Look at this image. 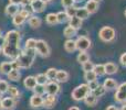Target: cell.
<instances>
[{"instance_id": "1", "label": "cell", "mask_w": 126, "mask_h": 110, "mask_svg": "<svg viewBox=\"0 0 126 110\" xmlns=\"http://www.w3.org/2000/svg\"><path fill=\"white\" fill-rule=\"evenodd\" d=\"M4 39L6 42L2 46V53L7 57L16 60L20 55V33L16 30L8 31Z\"/></svg>"}, {"instance_id": "2", "label": "cell", "mask_w": 126, "mask_h": 110, "mask_svg": "<svg viewBox=\"0 0 126 110\" xmlns=\"http://www.w3.org/2000/svg\"><path fill=\"white\" fill-rule=\"evenodd\" d=\"M35 53H37L35 50H26L24 52H20V55L15 60L18 67L19 68H29L33 63Z\"/></svg>"}, {"instance_id": "3", "label": "cell", "mask_w": 126, "mask_h": 110, "mask_svg": "<svg viewBox=\"0 0 126 110\" xmlns=\"http://www.w3.org/2000/svg\"><path fill=\"white\" fill-rule=\"evenodd\" d=\"M90 94V88L87 86V84H81L79 85L76 88H74V90L72 91V99L75 101H81L84 100L85 97Z\"/></svg>"}, {"instance_id": "4", "label": "cell", "mask_w": 126, "mask_h": 110, "mask_svg": "<svg viewBox=\"0 0 126 110\" xmlns=\"http://www.w3.org/2000/svg\"><path fill=\"white\" fill-rule=\"evenodd\" d=\"M98 37L102 40L103 42H106V43H110V42L114 41L116 37V32L113 28L111 26H103L102 29L98 32Z\"/></svg>"}, {"instance_id": "5", "label": "cell", "mask_w": 126, "mask_h": 110, "mask_svg": "<svg viewBox=\"0 0 126 110\" xmlns=\"http://www.w3.org/2000/svg\"><path fill=\"white\" fill-rule=\"evenodd\" d=\"M35 51H37L38 54L43 56V57H48V56H50V53H51L50 46H49L48 43H47L46 41H43V40H38L37 41Z\"/></svg>"}, {"instance_id": "6", "label": "cell", "mask_w": 126, "mask_h": 110, "mask_svg": "<svg viewBox=\"0 0 126 110\" xmlns=\"http://www.w3.org/2000/svg\"><path fill=\"white\" fill-rule=\"evenodd\" d=\"M75 44L76 50H79L80 52H86L91 48V41L86 37H79L78 40L75 41Z\"/></svg>"}, {"instance_id": "7", "label": "cell", "mask_w": 126, "mask_h": 110, "mask_svg": "<svg viewBox=\"0 0 126 110\" xmlns=\"http://www.w3.org/2000/svg\"><path fill=\"white\" fill-rule=\"evenodd\" d=\"M114 99L116 100V102H120V104L126 101V83H122L121 85H118Z\"/></svg>"}, {"instance_id": "8", "label": "cell", "mask_w": 126, "mask_h": 110, "mask_svg": "<svg viewBox=\"0 0 126 110\" xmlns=\"http://www.w3.org/2000/svg\"><path fill=\"white\" fill-rule=\"evenodd\" d=\"M44 89H46V93L48 95H52V96H55L60 91V86L57 82H53V80H50L44 86Z\"/></svg>"}, {"instance_id": "9", "label": "cell", "mask_w": 126, "mask_h": 110, "mask_svg": "<svg viewBox=\"0 0 126 110\" xmlns=\"http://www.w3.org/2000/svg\"><path fill=\"white\" fill-rule=\"evenodd\" d=\"M30 106L32 108H39V107L43 106V98H42V96H38V95L31 96Z\"/></svg>"}, {"instance_id": "10", "label": "cell", "mask_w": 126, "mask_h": 110, "mask_svg": "<svg viewBox=\"0 0 126 110\" xmlns=\"http://www.w3.org/2000/svg\"><path fill=\"white\" fill-rule=\"evenodd\" d=\"M2 102V109H6V110H12L16 107V101L13 98L11 97H7L3 98L1 100Z\"/></svg>"}, {"instance_id": "11", "label": "cell", "mask_w": 126, "mask_h": 110, "mask_svg": "<svg viewBox=\"0 0 126 110\" xmlns=\"http://www.w3.org/2000/svg\"><path fill=\"white\" fill-rule=\"evenodd\" d=\"M46 4L43 1H41V0H34V1L31 2V7H32L33 9V12H43V10L46 9Z\"/></svg>"}, {"instance_id": "12", "label": "cell", "mask_w": 126, "mask_h": 110, "mask_svg": "<svg viewBox=\"0 0 126 110\" xmlns=\"http://www.w3.org/2000/svg\"><path fill=\"white\" fill-rule=\"evenodd\" d=\"M23 85H24V87H26L27 89L33 90V89L35 88V86L38 85L37 84V79H35V77H33V76H28V77H26V79H24Z\"/></svg>"}, {"instance_id": "13", "label": "cell", "mask_w": 126, "mask_h": 110, "mask_svg": "<svg viewBox=\"0 0 126 110\" xmlns=\"http://www.w3.org/2000/svg\"><path fill=\"white\" fill-rule=\"evenodd\" d=\"M103 86H104V88L109 89V90H113V89H116L118 87V84L117 82H116L114 78H106V79L104 80V83H103Z\"/></svg>"}, {"instance_id": "14", "label": "cell", "mask_w": 126, "mask_h": 110, "mask_svg": "<svg viewBox=\"0 0 126 110\" xmlns=\"http://www.w3.org/2000/svg\"><path fill=\"white\" fill-rule=\"evenodd\" d=\"M19 13V6L18 4H13V3H9L6 7V14L10 15V17H15L16 14Z\"/></svg>"}, {"instance_id": "15", "label": "cell", "mask_w": 126, "mask_h": 110, "mask_svg": "<svg viewBox=\"0 0 126 110\" xmlns=\"http://www.w3.org/2000/svg\"><path fill=\"white\" fill-rule=\"evenodd\" d=\"M55 102H57V98H55V96H52V95H48L46 97V99H43V107H46V108H53L55 105Z\"/></svg>"}, {"instance_id": "16", "label": "cell", "mask_w": 126, "mask_h": 110, "mask_svg": "<svg viewBox=\"0 0 126 110\" xmlns=\"http://www.w3.org/2000/svg\"><path fill=\"white\" fill-rule=\"evenodd\" d=\"M69 79V73L66 71H63V69H60L58 71L57 76H55V80L58 83H65Z\"/></svg>"}, {"instance_id": "17", "label": "cell", "mask_w": 126, "mask_h": 110, "mask_svg": "<svg viewBox=\"0 0 126 110\" xmlns=\"http://www.w3.org/2000/svg\"><path fill=\"white\" fill-rule=\"evenodd\" d=\"M82 24H83V21L81 19H79V18H76V17L70 18V20H69V25L71 26V28H73L74 30H79V29H81Z\"/></svg>"}, {"instance_id": "18", "label": "cell", "mask_w": 126, "mask_h": 110, "mask_svg": "<svg viewBox=\"0 0 126 110\" xmlns=\"http://www.w3.org/2000/svg\"><path fill=\"white\" fill-rule=\"evenodd\" d=\"M85 9L89 11L90 14L95 13L96 11L98 10V3L95 1H92V0H89V1L86 2V4H85Z\"/></svg>"}, {"instance_id": "19", "label": "cell", "mask_w": 126, "mask_h": 110, "mask_svg": "<svg viewBox=\"0 0 126 110\" xmlns=\"http://www.w3.org/2000/svg\"><path fill=\"white\" fill-rule=\"evenodd\" d=\"M76 18H79V19H81L83 21V20L87 19V18L90 17V13L89 11L85 9V7H83V8H76V14H75Z\"/></svg>"}, {"instance_id": "20", "label": "cell", "mask_w": 126, "mask_h": 110, "mask_svg": "<svg viewBox=\"0 0 126 110\" xmlns=\"http://www.w3.org/2000/svg\"><path fill=\"white\" fill-rule=\"evenodd\" d=\"M104 66H105V74H107V75H113V74H115L118 69L117 65L114 64V63H111V62L106 63Z\"/></svg>"}, {"instance_id": "21", "label": "cell", "mask_w": 126, "mask_h": 110, "mask_svg": "<svg viewBox=\"0 0 126 110\" xmlns=\"http://www.w3.org/2000/svg\"><path fill=\"white\" fill-rule=\"evenodd\" d=\"M64 49L67 53H73L74 51L76 50V44H75V41H73L72 39H69L65 41L64 43Z\"/></svg>"}, {"instance_id": "22", "label": "cell", "mask_w": 126, "mask_h": 110, "mask_svg": "<svg viewBox=\"0 0 126 110\" xmlns=\"http://www.w3.org/2000/svg\"><path fill=\"white\" fill-rule=\"evenodd\" d=\"M12 69H13V67H12V63L11 62H3L1 65H0V73L1 74L8 75Z\"/></svg>"}, {"instance_id": "23", "label": "cell", "mask_w": 126, "mask_h": 110, "mask_svg": "<svg viewBox=\"0 0 126 110\" xmlns=\"http://www.w3.org/2000/svg\"><path fill=\"white\" fill-rule=\"evenodd\" d=\"M28 22H29V25H30L31 28H33V29L39 28V26L41 25V23H42L41 19L38 18V17H35V15H31V17L29 18Z\"/></svg>"}, {"instance_id": "24", "label": "cell", "mask_w": 126, "mask_h": 110, "mask_svg": "<svg viewBox=\"0 0 126 110\" xmlns=\"http://www.w3.org/2000/svg\"><path fill=\"white\" fill-rule=\"evenodd\" d=\"M84 101H85V104H86L87 106H90V107H94L96 104H97L98 99H97V97H95V96H94L92 93H90L89 95H87L86 97H85Z\"/></svg>"}, {"instance_id": "25", "label": "cell", "mask_w": 126, "mask_h": 110, "mask_svg": "<svg viewBox=\"0 0 126 110\" xmlns=\"http://www.w3.org/2000/svg\"><path fill=\"white\" fill-rule=\"evenodd\" d=\"M24 21H26V18H24L23 15H21L20 13L16 14L15 17L12 18V23L15 24L16 26H20V25H22V24L24 23Z\"/></svg>"}, {"instance_id": "26", "label": "cell", "mask_w": 126, "mask_h": 110, "mask_svg": "<svg viewBox=\"0 0 126 110\" xmlns=\"http://www.w3.org/2000/svg\"><path fill=\"white\" fill-rule=\"evenodd\" d=\"M7 76H8V78H9L10 80H13V82H17V80H19V79H20V76H21V74H20L19 69L13 68L12 71H11L10 73H9Z\"/></svg>"}, {"instance_id": "27", "label": "cell", "mask_w": 126, "mask_h": 110, "mask_svg": "<svg viewBox=\"0 0 126 110\" xmlns=\"http://www.w3.org/2000/svg\"><path fill=\"white\" fill-rule=\"evenodd\" d=\"M76 61H78L80 64H84V63H86V62H89L90 61V56L89 54H87L86 52H80L79 53V55L76 56Z\"/></svg>"}, {"instance_id": "28", "label": "cell", "mask_w": 126, "mask_h": 110, "mask_svg": "<svg viewBox=\"0 0 126 110\" xmlns=\"http://www.w3.org/2000/svg\"><path fill=\"white\" fill-rule=\"evenodd\" d=\"M46 21H47V23L50 24V25H54V24L59 23V22H58V17L55 13H49L46 17Z\"/></svg>"}, {"instance_id": "29", "label": "cell", "mask_w": 126, "mask_h": 110, "mask_svg": "<svg viewBox=\"0 0 126 110\" xmlns=\"http://www.w3.org/2000/svg\"><path fill=\"white\" fill-rule=\"evenodd\" d=\"M93 72L96 74L97 76H103L105 75V66L103 64H96L94 65Z\"/></svg>"}, {"instance_id": "30", "label": "cell", "mask_w": 126, "mask_h": 110, "mask_svg": "<svg viewBox=\"0 0 126 110\" xmlns=\"http://www.w3.org/2000/svg\"><path fill=\"white\" fill-rule=\"evenodd\" d=\"M84 78L87 83H91V82H94V80L97 79V75H96L93 71H90L84 74Z\"/></svg>"}, {"instance_id": "31", "label": "cell", "mask_w": 126, "mask_h": 110, "mask_svg": "<svg viewBox=\"0 0 126 110\" xmlns=\"http://www.w3.org/2000/svg\"><path fill=\"white\" fill-rule=\"evenodd\" d=\"M35 79H37V84L42 85V86H46V84L49 82V79L47 78L46 74H39V75H37Z\"/></svg>"}, {"instance_id": "32", "label": "cell", "mask_w": 126, "mask_h": 110, "mask_svg": "<svg viewBox=\"0 0 126 110\" xmlns=\"http://www.w3.org/2000/svg\"><path fill=\"white\" fill-rule=\"evenodd\" d=\"M105 91H106V89L104 88V86H103V85H100V86L97 87V88L95 89V90H93L92 91V94H93L94 96H95V97H101V96H103L105 94Z\"/></svg>"}, {"instance_id": "33", "label": "cell", "mask_w": 126, "mask_h": 110, "mask_svg": "<svg viewBox=\"0 0 126 110\" xmlns=\"http://www.w3.org/2000/svg\"><path fill=\"white\" fill-rule=\"evenodd\" d=\"M63 34H64V37H74V35L76 34V30H74L73 28H71V26H66V28L64 29V31H63Z\"/></svg>"}, {"instance_id": "34", "label": "cell", "mask_w": 126, "mask_h": 110, "mask_svg": "<svg viewBox=\"0 0 126 110\" xmlns=\"http://www.w3.org/2000/svg\"><path fill=\"white\" fill-rule=\"evenodd\" d=\"M57 73H58V69L55 68H49L46 73V76L49 80H53L55 79V76H57Z\"/></svg>"}, {"instance_id": "35", "label": "cell", "mask_w": 126, "mask_h": 110, "mask_svg": "<svg viewBox=\"0 0 126 110\" xmlns=\"http://www.w3.org/2000/svg\"><path fill=\"white\" fill-rule=\"evenodd\" d=\"M35 45H37V40L28 39L26 41V50H35Z\"/></svg>"}, {"instance_id": "36", "label": "cell", "mask_w": 126, "mask_h": 110, "mask_svg": "<svg viewBox=\"0 0 126 110\" xmlns=\"http://www.w3.org/2000/svg\"><path fill=\"white\" fill-rule=\"evenodd\" d=\"M8 93H9V95H10V97L13 98V99H15V98H18V97H19V95H20L18 88H17V87H15V86H10V87H9Z\"/></svg>"}, {"instance_id": "37", "label": "cell", "mask_w": 126, "mask_h": 110, "mask_svg": "<svg viewBox=\"0 0 126 110\" xmlns=\"http://www.w3.org/2000/svg\"><path fill=\"white\" fill-rule=\"evenodd\" d=\"M57 17H58V22H59V23H63V22H66L67 20H70L69 17H67V14L65 12H63V11L58 12Z\"/></svg>"}, {"instance_id": "38", "label": "cell", "mask_w": 126, "mask_h": 110, "mask_svg": "<svg viewBox=\"0 0 126 110\" xmlns=\"http://www.w3.org/2000/svg\"><path fill=\"white\" fill-rule=\"evenodd\" d=\"M33 91H34V95L43 96V94L46 93V89H44V86H42V85H37L35 88L33 89Z\"/></svg>"}, {"instance_id": "39", "label": "cell", "mask_w": 126, "mask_h": 110, "mask_svg": "<svg viewBox=\"0 0 126 110\" xmlns=\"http://www.w3.org/2000/svg\"><path fill=\"white\" fill-rule=\"evenodd\" d=\"M82 68H83V71H84V73H86V72H90V71H93L94 64L91 62V61H89V62L84 63V64L82 65Z\"/></svg>"}, {"instance_id": "40", "label": "cell", "mask_w": 126, "mask_h": 110, "mask_svg": "<svg viewBox=\"0 0 126 110\" xmlns=\"http://www.w3.org/2000/svg\"><path fill=\"white\" fill-rule=\"evenodd\" d=\"M9 84L6 82V80H1L0 79V91H1L2 94L3 93H6V91H8V89H9Z\"/></svg>"}, {"instance_id": "41", "label": "cell", "mask_w": 126, "mask_h": 110, "mask_svg": "<svg viewBox=\"0 0 126 110\" xmlns=\"http://www.w3.org/2000/svg\"><path fill=\"white\" fill-rule=\"evenodd\" d=\"M65 13L67 14L69 19H70V18L75 17V14H76V8H75V7H71V8H67L66 11H65Z\"/></svg>"}, {"instance_id": "42", "label": "cell", "mask_w": 126, "mask_h": 110, "mask_svg": "<svg viewBox=\"0 0 126 110\" xmlns=\"http://www.w3.org/2000/svg\"><path fill=\"white\" fill-rule=\"evenodd\" d=\"M74 0H61V4L64 8H71V7H74Z\"/></svg>"}, {"instance_id": "43", "label": "cell", "mask_w": 126, "mask_h": 110, "mask_svg": "<svg viewBox=\"0 0 126 110\" xmlns=\"http://www.w3.org/2000/svg\"><path fill=\"white\" fill-rule=\"evenodd\" d=\"M87 86H89V88H90V91H93V90H95L98 86H100V84H98L97 80H94V82L87 83Z\"/></svg>"}, {"instance_id": "44", "label": "cell", "mask_w": 126, "mask_h": 110, "mask_svg": "<svg viewBox=\"0 0 126 110\" xmlns=\"http://www.w3.org/2000/svg\"><path fill=\"white\" fill-rule=\"evenodd\" d=\"M120 62H121V64H122L123 66L126 67V52H125V53H123V54L121 55V57H120Z\"/></svg>"}, {"instance_id": "45", "label": "cell", "mask_w": 126, "mask_h": 110, "mask_svg": "<svg viewBox=\"0 0 126 110\" xmlns=\"http://www.w3.org/2000/svg\"><path fill=\"white\" fill-rule=\"evenodd\" d=\"M19 13H20V14H21V15H23V17L26 18V19H27V18H30V17H31V14H30V13H29L28 11H26V10H24V9H22L21 11H19Z\"/></svg>"}, {"instance_id": "46", "label": "cell", "mask_w": 126, "mask_h": 110, "mask_svg": "<svg viewBox=\"0 0 126 110\" xmlns=\"http://www.w3.org/2000/svg\"><path fill=\"white\" fill-rule=\"evenodd\" d=\"M24 10L28 11V12L30 13V14H32V13H33V9H32V7H31V4H29V6L24 7Z\"/></svg>"}, {"instance_id": "47", "label": "cell", "mask_w": 126, "mask_h": 110, "mask_svg": "<svg viewBox=\"0 0 126 110\" xmlns=\"http://www.w3.org/2000/svg\"><path fill=\"white\" fill-rule=\"evenodd\" d=\"M21 6H23V7H27V6H29V4H31V1L30 0H21Z\"/></svg>"}, {"instance_id": "48", "label": "cell", "mask_w": 126, "mask_h": 110, "mask_svg": "<svg viewBox=\"0 0 126 110\" xmlns=\"http://www.w3.org/2000/svg\"><path fill=\"white\" fill-rule=\"evenodd\" d=\"M9 1H10V3L18 4V6H19V4L21 3V0H9Z\"/></svg>"}, {"instance_id": "49", "label": "cell", "mask_w": 126, "mask_h": 110, "mask_svg": "<svg viewBox=\"0 0 126 110\" xmlns=\"http://www.w3.org/2000/svg\"><path fill=\"white\" fill-rule=\"evenodd\" d=\"M106 110H120V109H118L116 106H113V105H111V106H109V107H107Z\"/></svg>"}, {"instance_id": "50", "label": "cell", "mask_w": 126, "mask_h": 110, "mask_svg": "<svg viewBox=\"0 0 126 110\" xmlns=\"http://www.w3.org/2000/svg\"><path fill=\"white\" fill-rule=\"evenodd\" d=\"M4 42H6V39L2 37H0V48H2V46L4 45Z\"/></svg>"}, {"instance_id": "51", "label": "cell", "mask_w": 126, "mask_h": 110, "mask_svg": "<svg viewBox=\"0 0 126 110\" xmlns=\"http://www.w3.org/2000/svg\"><path fill=\"white\" fill-rule=\"evenodd\" d=\"M69 110H80V108H79V107H76V106H72Z\"/></svg>"}, {"instance_id": "52", "label": "cell", "mask_w": 126, "mask_h": 110, "mask_svg": "<svg viewBox=\"0 0 126 110\" xmlns=\"http://www.w3.org/2000/svg\"><path fill=\"white\" fill-rule=\"evenodd\" d=\"M121 110H126V105H124V106H122V109Z\"/></svg>"}, {"instance_id": "53", "label": "cell", "mask_w": 126, "mask_h": 110, "mask_svg": "<svg viewBox=\"0 0 126 110\" xmlns=\"http://www.w3.org/2000/svg\"><path fill=\"white\" fill-rule=\"evenodd\" d=\"M41 1H43L44 3H47V2H49V1H51V0H41Z\"/></svg>"}, {"instance_id": "54", "label": "cell", "mask_w": 126, "mask_h": 110, "mask_svg": "<svg viewBox=\"0 0 126 110\" xmlns=\"http://www.w3.org/2000/svg\"><path fill=\"white\" fill-rule=\"evenodd\" d=\"M2 109V102H1V99H0V110Z\"/></svg>"}, {"instance_id": "55", "label": "cell", "mask_w": 126, "mask_h": 110, "mask_svg": "<svg viewBox=\"0 0 126 110\" xmlns=\"http://www.w3.org/2000/svg\"><path fill=\"white\" fill-rule=\"evenodd\" d=\"M92 1H95V2H97V3H98V2H100L101 0H92Z\"/></svg>"}, {"instance_id": "56", "label": "cell", "mask_w": 126, "mask_h": 110, "mask_svg": "<svg viewBox=\"0 0 126 110\" xmlns=\"http://www.w3.org/2000/svg\"><path fill=\"white\" fill-rule=\"evenodd\" d=\"M1 97H2V93L0 91V99H1Z\"/></svg>"}, {"instance_id": "57", "label": "cell", "mask_w": 126, "mask_h": 110, "mask_svg": "<svg viewBox=\"0 0 126 110\" xmlns=\"http://www.w3.org/2000/svg\"><path fill=\"white\" fill-rule=\"evenodd\" d=\"M1 51H2V50H1V48H0V53H1Z\"/></svg>"}, {"instance_id": "58", "label": "cell", "mask_w": 126, "mask_h": 110, "mask_svg": "<svg viewBox=\"0 0 126 110\" xmlns=\"http://www.w3.org/2000/svg\"><path fill=\"white\" fill-rule=\"evenodd\" d=\"M0 37H1V31H0Z\"/></svg>"}, {"instance_id": "59", "label": "cell", "mask_w": 126, "mask_h": 110, "mask_svg": "<svg viewBox=\"0 0 126 110\" xmlns=\"http://www.w3.org/2000/svg\"><path fill=\"white\" fill-rule=\"evenodd\" d=\"M30 1H31V2H32V1H34V0H30Z\"/></svg>"}, {"instance_id": "60", "label": "cell", "mask_w": 126, "mask_h": 110, "mask_svg": "<svg viewBox=\"0 0 126 110\" xmlns=\"http://www.w3.org/2000/svg\"><path fill=\"white\" fill-rule=\"evenodd\" d=\"M125 17H126V10H125Z\"/></svg>"}, {"instance_id": "61", "label": "cell", "mask_w": 126, "mask_h": 110, "mask_svg": "<svg viewBox=\"0 0 126 110\" xmlns=\"http://www.w3.org/2000/svg\"><path fill=\"white\" fill-rule=\"evenodd\" d=\"M74 1H79V0H74Z\"/></svg>"}]
</instances>
